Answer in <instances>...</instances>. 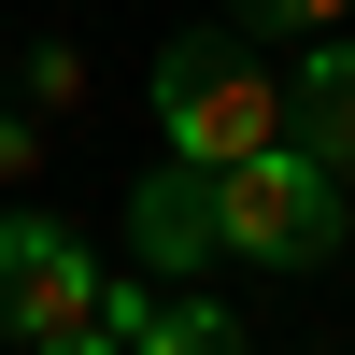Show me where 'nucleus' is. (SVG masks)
<instances>
[{"mask_svg":"<svg viewBox=\"0 0 355 355\" xmlns=\"http://www.w3.org/2000/svg\"><path fill=\"white\" fill-rule=\"evenodd\" d=\"M214 214H227V256H256V270H327L341 256V171L299 157V142H256V157L214 171Z\"/></svg>","mask_w":355,"mask_h":355,"instance_id":"obj_1","label":"nucleus"},{"mask_svg":"<svg viewBox=\"0 0 355 355\" xmlns=\"http://www.w3.org/2000/svg\"><path fill=\"white\" fill-rule=\"evenodd\" d=\"M157 128H171V157L227 171V157H256V142H284V85L256 71L227 28H199V43L157 57Z\"/></svg>","mask_w":355,"mask_h":355,"instance_id":"obj_2","label":"nucleus"},{"mask_svg":"<svg viewBox=\"0 0 355 355\" xmlns=\"http://www.w3.org/2000/svg\"><path fill=\"white\" fill-rule=\"evenodd\" d=\"M100 313V256L57 214H0V341H57Z\"/></svg>","mask_w":355,"mask_h":355,"instance_id":"obj_3","label":"nucleus"},{"mask_svg":"<svg viewBox=\"0 0 355 355\" xmlns=\"http://www.w3.org/2000/svg\"><path fill=\"white\" fill-rule=\"evenodd\" d=\"M128 242H142V270H214V256H227V214H214V171H199V157H171L157 185L128 199Z\"/></svg>","mask_w":355,"mask_h":355,"instance_id":"obj_4","label":"nucleus"},{"mask_svg":"<svg viewBox=\"0 0 355 355\" xmlns=\"http://www.w3.org/2000/svg\"><path fill=\"white\" fill-rule=\"evenodd\" d=\"M284 142H299V157H327L341 185H355V43H341V28H313L299 71H284Z\"/></svg>","mask_w":355,"mask_h":355,"instance_id":"obj_5","label":"nucleus"},{"mask_svg":"<svg viewBox=\"0 0 355 355\" xmlns=\"http://www.w3.org/2000/svg\"><path fill=\"white\" fill-rule=\"evenodd\" d=\"M128 355H242V327H227V299H157V327Z\"/></svg>","mask_w":355,"mask_h":355,"instance_id":"obj_6","label":"nucleus"},{"mask_svg":"<svg viewBox=\"0 0 355 355\" xmlns=\"http://www.w3.org/2000/svg\"><path fill=\"white\" fill-rule=\"evenodd\" d=\"M85 327H100L114 355H128L142 327H157V284H128V270H100V313H85Z\"/></svg>","mask_w":355,"mask_h":355,"instance_id":"obj_7","label":"nucleus"},{"mask_svg":"<svg viewBox=\"0 0 355 355\" xmlns=\"http://www.w3.org/2000/svg\"><path fill=\"white\" fill-rule=\"evenodd\" d=\"M227 15H242V28H284V43H313V28H341L355 0H227Z\"/></svg>","mask_w":355,"mask_h":355,"instance_id":"obj_8","label":"nucleus"},{"mask_svg":"<svg viewBox=\"0 0 355 355\" xmlns=\"http://www.w3.org/2000/svg\"><path fill=\"white\" fill-rule=\"evenodd\" d=\"M15 171H28V114H0V185H15Z\"/></svg>","mask_w":355,"mask_h":355,"instance_id":"obj_9","label":"nucleus"},{"mask_svg":"<svg viewBox=\"0 0 355 355\" xmlns=\"http://www.w3.org/2000/svg\"><path fill=\"white\" fill-rule=\"evenodd\" d=\"M28 355H114V341L100 327H57V341H28Z\"/></svg>","mask_w":355,"mask_h":355,"instance_id":"obj_10","label":"nucleus"}]
</instances>
